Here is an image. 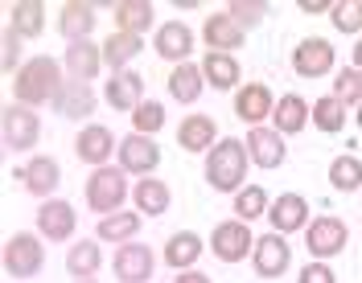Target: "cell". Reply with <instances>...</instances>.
Instances as JSON below:
<instances>
[{
	"label": "cell",
	"mask_w": 362,
	"mask_h": 283,
	"mask_svg": "<svg viewBox=\"0 0 362 283\" xmlns=\"http://www.w3.org/2000/svg\"><path fill=\"white\" fill-rule=\"evenodd\" d=\"M62 62H54L49 54H37V58H29V62L17 70V83H13V99L21 103V107H54V99H58V90H62Z\"/></svg>",
	"instance_id": "obj_1"
},
{
	"label": "cell",
	"mask_w": 362,
	"mask_h": 283,
	"mask_svg": "<svg viewBox=\"0 0 362 283\" xmlns=\"http://www.w3.org/2000/svg\"><path fill=\"white\" fill-rule=\"evenodd\" d=\"M247 144L243 140H218L210 152H206V185L218 189V193H239L243 181H247Z\"/></svg>",
	"instance_id": "obj_2"
},
{
	"label": "cell",
	"mask_w": 362,
	"mask_h": 283,
	"mask_svg": "<svg viewBox=\"0 0 362 283\" xmlns=\"http://www.w3.org/2000/svg\"><path fill=\"white\" fill-rule=\"evenodd\" d=\"M128 173L124 169H112V164H103V169H95L87 176V205L99 214V218H107V214H119V205L128 201Z\"/></svg>",
	"instance_id": "obj_3"
},
{
	"label": "cell",
	"mask_w": 362,
	"mask_h": 283,
	"mask_svg": "<svg viewBox=\"0 0 362 283\" xmlns=\"http://www.w3.org/2000/svg\"><path fill=\"white\" fill-rule=\"evenodd\" d=\"M42 263H45L42 239H33V234H13V239L4 242V271H8L13 279H33V275L42 271Z\"/></svg>",
	"instance_id": "obj_4"
},
{
	"label": "cell",
	"mask_w": 362,
	"mask_h": 283,
	"mask_svg": "<svg viewBox=\"0 0 362 283\" xmlns=\"http://www.w3.org/2000/svg\"><path fill=\"white\" fill-rule=\"evenodd\" d=\"M346 239H350V230L334 214H321V218H313V226H305V246H309L313 259H334V255H341L346 251Z\"/></svg>",
	"instance_id": "obj_5"
},
{
	"label": "cell",
	"mask_w": 362,
	"mask_h": 283,
	"mask_svg": "<svg viewBox=\"0 0 362 283\" xmlns=\"http://www.w3.org/2000/svg\"><path fill=\"white\" fill-rule=\"evenodd\" d=\"M37 140H42V119H37V111L21 107V103L4 107V148L29 152V148H37Z\"/></svg>",
	"instance_id": "obj_6"
},
{
	"label": "cell",
	"mask_w": 362,
	"mask_h": 283,
	"mask_svg": "<svg viewBox=\"0 0 362 283\" xmlns=\"http://www.w3.org/2000/svg\"><path fill=\"white\" fill-rule=\"evenodd\" d=\"M288 263H293V251H288V239L284 234L255 239V246H251V267H255L259 279H280L288 271Z\"/></svg>",
	"instance_id": "obj_7"
},
{
	"label": "cell",
	"mask_w": 362,
	"mask_h": 283,
	"mask_svg": "<svg viewBox=\"0 0 362 283\" xmlns=\"http://www.w3.org/2000/svg\"><path fill=\"white\" fill-rule=\"evenodd\" d=\"M160 164V148L153 136H140V131H132V136H124L119 140V169L132 176H153V169Z\"/></svg>",
	"instance_id": "obj_8"
},
{
	"label": "cell",
	"mask_w": 362,
	"mask_h": 283,
	"mask_svg": "<svg viewBox=\"0 0 362 283\" xmlns=\"http://www.w3.org/2000/svg\"><path fill=\"white\" fill-rule=\"evenodd\" d=\"M334 62H338V54H334V42H325V37H305L293 49V70L300 78H321L334 70Z\"/></svg>",
	"instance_id": "obj_9"
},
{
	"label": "cell",
	"mask_w": 362,
	"mask_h": 283,
	"mask_svg": "<svg viewBox=\"0 0 362 283\" xmlns=\"http://www.w3.org/2000/svg\"><path fill=\"white\" fill-rule=\"evenodd\" d=\"M112 267H115V279L119 283H148L153 271H157V255H153V246H144V242H128V246L115 251Z\"/></svg>",
	"instance_id": "obj_10"
},
{
	"label": "cell",
	"mask_w": 362,
	"mask_h": 283,
	"mask_svg": "<svg viewBox=\"0 0 362 283\" xmlns=\"http://www.w3.org/2000/svg\"><path fill=\"white\" fill-rule=\"evenodd\" d=\"M202 42L210 54H235L239 45L247 42V29L235 21L230 13H210L202 25Z\"/></svg>",
	"instance_id": "obj_11"
},
{
	"label": "cell",
	"mask_w": 362,
	"mask_h": 283,
	"mask_svg": "<svg viewBox=\"0 0 362 283\" xmlns=\"http://www.w3.org/2000/svg\"><path fill=\"white\" fill-rule=\"evenodd\" d=\"M210 246H214V255H218L223 263H239V259H247V251L255 246V239H251L247 222L230 218V222H218V226H214Z\"/></svg>",
	"instance_id": "obj_12"
},
{
	"label": "cell",
	"mask_w": 362,
	"mask_h": 283,
	"mask_svg": "<svg viewBox=\"0 0 362 283\" xmlns=\"http://www.w3.org/2000/svg\"><path fill=\"white\" fill-rule=\"evenodd\" d=\"M74 226H78V214H74V205L62 201V197H49L37 205V230H42V239L49 242H66L74 234Z\"/></svg>",
	"instance_id": "obj_13"
},
{
	"label": "cell",
	"mask_w": 362,
	"mask_h": 283,
	"mask_svg": "<svg viewBox=\"0 0 362 283\" xmlns=\"http://www.w3.org/2000/svg\"><path fill=\"white\" fill-rule=\"evenodd\" d=\"M13 176H17L33 197H45V201H49V193H54V189H58V181H62V164H58L54 156H33L29 164L13 169Z\"/></svg>",
	"instance_id": "obj_14"
},
{
	"label": "cell",
	"mask_w": 362,
	"mask_h": 283,
	"mask_svg": "<svg viewBox=\"0 0 362 283\" xmlns=\"http://www.w3.org/2000/svg\"><path fill=\"white\" fill-rule=\"evenodd\" d=\"M74 152L83 164H95V169H103L115 152V136L112 128H103V124H87V128L74 136Z\"/></svg>",
	"instance_id": "obj_15"
},
{
	"label": "cell",
	"mask_w": 362,
	"mask_h": 283,
	"mask_svg": "<svg viewBox=\"0 0 362 283\" xmlns=\"http://www.w3.org/2000/svg\"><path fill=\"white\" fill-rule=\"evenodd\" d=\"M247 152L255 169H280L284 156H288V144L276 128H251L247 131Z\"/></svg>",
	"instance_id": "obj_16"
},
{
	"label": "cell",
	"mask_w": 362,
	"mask_h": 283,
	"mask_svg": "<svg viewBox=\"0 0 362 283\" xmlns=\"http://www.w3.org/2000/svg\"><path fill=\"white\" fill-rule=\"evenodd\" d=\"M235 115L251 124V128H264V119L276 115V99H272V90L264 83H247V87H239L235 95Z\"/></svg>",
	"instance_id": "obj_17"
},
{
	"label": "cell",
	"mask_w": 362,
	"mask_h": 283,
	"mask_svg": "<svg viewBox=\"0 0 362 283\" xmlns=\"http://www.w3.org/2000/svg\"><path fill=\"white\" fill-rule=\"evenodd\" d=\"M268 222L276 234H293V230H305L309 226V201L300 193H280L272 201L268 210Z\"/></svg>",
	"instance_id": "obj_18"
},
{
	"label": "cell",
	"mask_w": 362,
	"mask_h": 283,
	"mask_svg": "<svg viewBox=\"0 0 362 283\" xmlns=\"http://www.w3.org/2000/svg\"><path fill=\"white\" fill-rule=\"evenodd\" d=\"M103 103L112 111H136L144 103V78L136 70H119L107 78V90H103Z\"/></svg>",
	"instance_id": "obj_19"
},
{
	"label": "cell",
	"mask_w": 362,
	"mask_h": 283,
	"mask_svg": "<svg viewBox=\"0 0 362 283\" xmlns=\"http://www.w3.org/2000/svg\"><path fill=\"white\" fill-rule=\"evenodd\" d=\"M95 107H99V99H95L90 83H74V78H66L62 90H58V99H54V111L62 119H90Z\"/></svg>",
	"instance_id": "obj_20"
},
{
	"label": "cell",
	"mask_w": 362,
	"mask_h": 283,
	"mask_svg": "<svg viewBox=\"0 0 362 283\" xmlns=\"http://www.w3.org/2000/svg\"><path fill=\"white\" fill-rule=\"evenodd\" d=\"M62 70H66L74 83H90V78L103 70V45H95V42L66 45V54H62Z\"/></svg>",
	"instance_id": "obj_21"
},
{
	"label": "cell",
	"mask_w": 362,
	"mask_h": 283,
	"mask_svg": "<svg viewBox=\"0 0 362 283\" xmlns=\"http://www.w3.org/2000/svg\"><path fill=\"white\" fill-rule=\"evenodd\" d=\"M177 144H181V152H210L218 144L214 115H185L177 128Z\"/></svg>",
	"instance_id": "obj_22"
},
{
	"label": "cell",
	"mask_w": 362,
	"mask_h": 283,
	"mask_svg": "<svg viewBox=\"0 0 362 283\" xmlns=\"http://www.w3.org/2000/svg\"><path fill=\"white\" fill-rule=\"evenodd\" d=\"M132 201H136V214H140V218H160V214L169 210L173 193H169V185L157 181V176H140L136 189H132Z\"/></svg>",
	"instance_id": "obj_23"
},
{
	"label": "cell",
	"mask_w": 362,
	"mask_h": 283,
	"mask_svg": "<svg viewBox=\"0 0 362 283\" xmlns=\"http://www.w3.org/2000/svg\"><path fill=\"white\" fill-rule=\"evenodd\" d=\"M90 29H95V4H83V0L62 4V13H58V33L66 37V45L90 42V37H87Z\"/></svg>",
	"instance_id": "obj_24"
},
{
	"label": "cell",
	"mask_w": 362,
	"mask_h": 283,
	"mask_svg": "<svg viewBox=\"0 0 362 283\" xmlns=\"http://www.w3.org/2000/svg\"><path fill=\"white\" fill-rule=\"evenodd\" d=\"M189 49H194V29L181 21H169L157 29V54L165 58V62H185L189 58Z\"/></svg>",
	"instance_id": "obj_25"
},
{
	"label": "cell",
	"mask_w": 362,
	"mask_h": 283,
	"mask_svg": "<svg viewBox=\"0 0 362 283\" xmlns=\"http://www.w3.org/2000/svg\"><path fill=\"white\" fill-rule=\"evenodd\" d=\"M202 87H206L202 66L181 62V66L169 70V95H173L177 103H198V99H202Z\"/></svg>",
	"instance_id": "obj_26"
},
{
	"label": "cell",
	"mask_w": 362,
	"mask_h": 283,
	"mask_svg": "<svg viewBox=\"0 0 362 283\" xmlns=\"http://www.w3.org/2000/svg\"><path fill=\"white\" fill-rule=\"evenodd\" d=\"M272 119H276V131H280V136H296V131H305V124L313 119V107H309L300 95H280Z\"/></svg>",
	"instance_id": "obj_27"
},
{
	"label": "cell",
	"mask_w": 362,
	"mask_h": 283,
	"mask_svg": "<svg viewBox=\"0 0 362 283\" xmlns=\"http://www.w3.org/2000/svg\"><path fill=\"white\" fill-rule=\"evenodd\" d=\"M8 29H13L17 37H42L45 33V4L42 0H21V4H13Z\"/></svg>",
	"instance_id": "obj_28"
},
{
	"label": "cell",
	"mask_w": 362,
	"mask_h": 283,
	"mask_svg": "<svg viewBox=\"0 0 362 283\" xmlns=\"http://www.w3.org/2000/svg\"><path fill=\"white\" fill-rule=\"evenodd\" d=\"M198 255H202V239L194 230H181V234H173V239L165 242V263L173 271H194Z\"/></svg>",
	"instance_id": "obj_29"
},
{
	"label": "cell",
	"mask_w": 362,
	"mask_h": 283,
	"mask_svg": "<svg viewBox=\"0 0 362 283\" xmlns=\"http://www.w3.org/2000/svg\"><path fill=\"white\" fill-rule=\"evenodd\" d=\"M202 74H206V83H210L214 90H235L243 70H239V62H235V54H206Z\"/></svg>",
	"instance_id": "obj_30"
},
{
	"label": "cell",
	"mask_w": 362,
	"mask_h": 283,
	"mask_svg": "<svg viewBox=\"0 0 362 283\" xmlns=\"http://www.w3.org/2000/svg\"><path fill=\"white\" fill-rule=\"evenodd\" d=\"M157 21V13H153V4L148 0H124V4H115V29L119 33H148V25Z\"/></svg>",
	"instance_id": "obj_31"
},
{
	"label": "cell",
	"mask_w": 362,
	"mask_h": 283,
	"mask_svg": "<svg viewBox=\"0 0 362 283\" xmlns=\"http://www.w3.org/2000/svg\"><path fill=\"white\" fill-rule=\"evenodd\" d=\"M99 242H119V246H128V242L140 234V214H128V210H119V214H107V218H99Z\"/></svg>",
	"instance_id": "obj_32"
},
{
	"label": "cell",
	"mask_w": 362,
	"mask_h": 283,
	"mask_svg": "<svg viewBox=\"0 0 362 283\" xmlns=\"http://www.w3.org/2000/svg\"><path fill=\"white\" fill-rule=\"evenodd\" d=\"M140 49H144V37H136V33H112L103 42V66H115V74H119Z\"/></svg>",
	"instance_id": "obj_33"
},
{
	"label": "cell",
	"mask_w": 362,
	"mask_h": 283,
	"mask_svg": "<svg viewBox=\"0 0 362 283\" xmlns=\"http://www.w3.org/2000/svg\"><path fill=\"white\" fill-rule=\"evenodd\" d=\"M99 242H74L66 255V271L74 279H95V271H99Z\"/></svg>",
	"instance_id": "obj_34"
},
{
	"label": "cell",
	"mask_w": 362,
	"mask_h": 283,
	"mask_svg": "<svg viewBox=\"0 0 362 283\" xmlns=\"http://www.w3.org/2000/svg\"><path fill=\"white\" fill-rule=\"evenodd\" d=\"M329 185H334L338 193L362 189V160L358 156H334V164H329Z\"/></svg>",
	"instance_id": "obj_35"
},
{
	"label": "cell",
	"mask_w": 362,
	"mask_h": 283,
	"mask_svg": "<svg viewBox=\"0 0 362 283\" xmlns=\"http://www.w3.org/2000/svg\"><path fill=\"white\" fill-rule=\"evenodd\" d=\"M313 124H317V131H325V136H338V131L346 128V103L334 99V95L317 99L313 103Z\"/></svg>",
	"instance_id": "obj_36"
},
{
	"label": "cell",
	"mask_w": 362,
	"mask_h": 283,
	"mask_svg": "<svg viewBox=\"0 0 362 283\" xmlns=\"http://www.w3.org/2000/svg\"><path fill=\"white\" fill-rule=\"evenodd\" d=\"M268 210H272V201L259 185H243V189L235 193V218L239 222H255V218H264Z\"/></svg>",
	"instance_id": "obj_37"
},
{
	"label": "cell",
	"mask_w": 362,
	"mask_h": 283,
	"mask_svg": "<svg viewBox=\"0 0 362 283\" xmlns=\"http://www.w3.org/2000/svg\"><path fill=\"white\" fill-rule=\"evenodd\" d=\"M334 99H341L346 107H350V103H358L362 107V70L346 66V70L334 74Z\"/></svg>",
	"instance_id": "obj_38"
},
{
	"label": "cell",
	"mask_w": 362,
	"mask_h": 283,
	"mask_svg": "<svg viewBox=\"0 0 362 283\" xmlns=\"http://www.w3.org/2000/svg\"><path fill=\"white\" fill-rule=\"evenodd\" d=\"M132 128L140 131V136H153V131H160V128H165V103H157V99H144V103L132 111Z\"/></svg>",
	"instance_id": "obj_39"
},
{
	"label": "cell",
	"mask_w": 362,
	"mask_h": 283,
	"mask_svg": "<svg viewBox=\"0 0 362 283\" xmlns=\"http://www.w3.org/2000/svg\"><path fill=\"white\" fill-rule=\"evenodd\" d=\"M329 21L338 33H358L362 29V0H338L329 8Z\"/></svg>",
	"instance_id": "obj_40"
},
{
	"label": "cell",
	"mask_w": 362,
	"mask_h": 283,
	"mask_svg": "<svg viewBox=\"0 0 362 283\" xmlns=\"http://www.w3.org/2000/svg\"><path fill=\"white\" fill-rule=\"evenodd\" d=\"M226 13L243 25V29H251V25H259L264 17H268V4H259V0H230Z\"/></svg>",
	"instance_id": "obj_41"
},
{
	"label": "cell",
	"mask_w": 362,
	"mask_h": 283,
	"mask_svg": "<svg viewBox=\"0 0 362 283\" xmlns=\"http://www.w3.org/2000/svg\"><path fill=\"white\" fill-rule=\"evenodd\" d=\"M21 37L13 33V29H4V37H0V70L4 74H17L21 70Z\"/></svg>",
	"instance_id": "obj_42"
},
{
	"label": "cell",
	"mask_w": 362,
	"mask_h": 283,
	"mask_svg": "<svg viewBox=\"0 0 362 283\" xmlns=\"http://www.w3.org/2000/svg\"><path fill=\"white\" fill-rule=\"evenodd\" d=\"M296 283H338V279H334V267L329 263H305Z\"/></svg>",
	"instance_id": "obj_43"
},
{
	"label": "cell",
	"mask_w": 362,
	"mask_h": 283,
	"mask_svg": "<svg viewBox=\"0 0 362 283\" xmlns=\"http://www.w3.org/2000/svg\"><path fill=\"white\" fill-rule=\"evenodd\" d=\"M329 8H334V4H325V0H300V13H329Z\"/></svg>",
	"instance_id": "obj_44"
},
{
	"label": "cell",
	"mask_w": 362,
	"mask_h": 283,
	"mask_svg": "<svg viewBox=\"0 0 362 283\" xmlns=\"http://www.w3.org/2000/svg\"><path fill=\"white\" fill-rule=\"evenodd\" d=\"M173 283H210V275H202V271H177Z\"/></svg>",
	"instance_id": "obj_45"
},
{
	"label": "cell",
	"mask_w": 362,
	"mask_h": 283,
	"mask_svg": "<svg viewBox=\"0 0 362 283\" xmlns=\"http://www.w3.org/2000/svg\"><path fill=\"white\" fill-rule=\"evenodd\" d=\"M354 70H362V37H358V45H354Z\"/></svg>",
	"instance_id": "obj_46"
},
{
	"label": "cell",
	"mask_w": 362,
	"mask_h": 283,
	"mask_svg": "<svg viewBox=\"0 0 362 283\" xmlns=\"http://www.w3.org/2000/svg\"><path fill=\"white\" fill-rule=\"evenodd\" d=\"M74 283H95V279H74Z\"/></svg>",
	"instance_id": "obj_47"
},
{
	"label": "cell",
	"mask_w": 362,
	"mask_h": 283,
	"mask_svg": "<svg viewBox=\"0 0 362 283\" xmlns=\"http://www.w3.org/2000/svg\"><path fill=\"white\" fill-rule=\"evenodd\" d=\"M358 128H362V107H358Z\"/></svg>",
	"instance_id": "obj_48"
}]
</instances>
